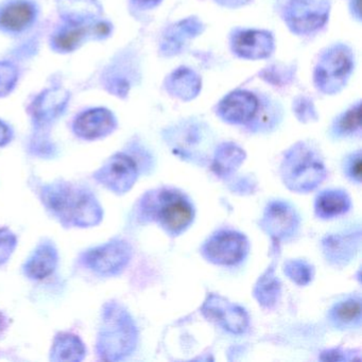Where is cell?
Wrapping results in <instances>:
<instances>
[{"label": "cell", "mask_w": 362, "mask_h": 362, "mask_svg": "<svg viewBox=\"0 0 362 362\" xmlns=\"http://www.w3.org/2000/svg\"><path fill=\"white\" fill-rule=\"evenodd\" d=\"M44 204L63 226L90 228L100 223L103 209L90 190L78 184L59 182L45 186Z\"/></svg>", "instance_id": "1"}, {"label": "cell", "mask_w": 362, "mask_h": 362, "mask_svg": "<svg viewBox=\"0 0 362 362\" xmlns=\"http://www.w3.org/2000/svg\"><path fill=\"white\" fill-rule=\"evenodd\" d=\"M137 343V330L128 311L116 303L105 305L97 351L101 359L118 361L131 355Z\"/></svg>", "instance_id": "2"}, {"label": "cell", "mask_w": 362, "mask_h": 362, "mask_svg": "<svg viewBox=\"0 0 362 362\" xmlns=\"http://www.w3.org/2000/svg\"><path fill=\"white\" fill-rule=\"evenodd\" d=\"M326 170L317 154L305 145L290 150L281 165V177L289 189L308 192L325 179Z\"/></svg>", "instance_id": "3"}, {"label": "cell", "mask_w": 362, "mask_h": 362, "mask_svg": "<svg viewBox=\"0 0 362 362\" xmlns=\"http://www.w3.org/2000/svg\"><path fill=\"white\" fill-rule=\"evenodd\" d=\"M354 69L351 49L337 45L322 56L315 71L317 88L325 94H336L342 90Z\"/></svg>", "instance_id": "4"}, {"label": "cell", "mask_w": 362, "mask_h": 362, "mask_svg": "<svg viewBox=\"0 0 362 362\" xmlns=\"http://www.w3.org/2000/svg\"><path fill=\"white\" fill-rule=\"evenodd\" d=\"M131 257V245L127 241L114 239L88 250L83 255V262L97 274L111 276L122 272L128 266Z\"/></svg>", "instance_id": "5"}, {"label": "cell", "mask_w": 362, "mask_h": 362, "mask_svg": "<svg viewBox=\"0 0 362 362\" xmlns=\"http://www.w3.org/2000/svg\"><path fill=\"white\" fill-rule=\"evenodd\" d=\"M156 216L166 232L177 236L192 224L194 211L192 203L183 194L173 190H164L158 198Z\"/></svg>", "instance_id": "6"}, {"label": "cell", "mask_w": 362, "mask_h": 362, "mask_svg": "<svg viewBox=\"0 0 362 362\" xmlns=\"http://www.w3.org/2000/svg\"><path fill=\"white\" fill-rule=\"evenodd\" d=\"M329 14L327 0H290L286 22L298 35H309L322 28Z\"/></svg>", "instance_id": "7"}, {"label": "cell", "mask_w": 362, "mask_h": 362, "mask_svg": "<svg viewBox=\"0 0 362 362\" xmlns=\"http://www.w3.org/2000/svg\"><path fill=\"white\" fill-rule=\"evenodd\" d=\"M249 243L240 233L221 230L211 236L203 247V254L209 262L221 266H234L245 259Z\"/></svg>", "instance_id": "8"}, {"label": "cell", "mask_w": 362, "mask_h": 362, "mask_svg": "<svg viewBox=\"0 0 362 362\" xmlns=\"http://www.w3.org/2000/svg\"><path fill=\"white\" fill-rule=\"evenodd\" d=\"M94 177L107 189L122 194L133 187L139 177V170L132 158L127 154L118 153L109 158Z\"/></svg>", "instance_id": "9"}, {"label": "cell", "mask_w": 362, "mask_h": 362, "mask_svg": "<svg viewBox=\"0 0 362 362\" xmlns=\"http://www.w3.org/2000/svg\"><path fill=\"white\" fill-rule=\"evenodd\" d=\"M202 311L205 317L217 322L233 334H243L249 325V317L241 307L215 294L207 298Z\"/></svg>", "instance_id": "10"}, {"label": "cell", "mask_w": 362, "mask_h": 362, "mask_svg": "<svg viewBox=\"0 0 362 362\" xmlns=\"http://www.w3.org/2000/svg\"><path fill=\"white\" fill-rule=\"evenodd\" d=\"M298 224L300 219L293 207L281 201L270 203L262 219V226L267 232L277 239H287L293 236Z\"/></svg>", "instance_id": "11"}, {"label": "cell", "mask_w": 362, "mask_h": 362, "mask_svg": "<svg viewBox=\"0 0 362 362\" xmlns=\"http://www.w3.org/2000/svg\"><path fill=\"white\" fill-rule=\"evenodd\" d=\"M259 109L255 95L247 90L230 93L220 103L218 114L224 122L243 124L251 122Z\"/></svg>", "instance_id": "12"}, {"label": "cell", "mask_w": 362, "mask_h": 362, "mask_svg": "<svg viewBox=\"0 0 362 362\" xmlns=\"http://www.w3.org/2000/svg\"><path fill=\"white\" fill-rule=\"evenodd\" d=\"M116 128V119L105 109H93L80 114L74 122V131L78 136L88 141L101 139L111 134Z\"/></svg>", "instance_id": "13"}, {"label": "cell", "mask_w": 362, "mask_h": 362, "mask_svg": "<svg viewBox=\"0 0 362 362\" xmlns=\"http://www.w3.org/2000/svg\"><path fill=\"white\" fill-rule=\"evenodd\" d=\"M233 50L237 56L249 60L268 58L274 49V40L267 31L243 30L233 39Z\"/></svg>", "instance_id": "14"}, {"label": "cell", "mask_w": 362, "mask_h": 362, "mask_svg": "<svg viewBox=\"0 0 362 362\" xmlns=\"http://www.w3.org/2000/svg\"><path fill=\"white\" fill-rule=\"evenodd\" d=\"M69 100V93L64 90L54 88L46 90L35 99L31 107V113L37 124H47L63 113Z\"/></svg>", "instance_id": "15"}, {"label": "cell", "mask_w": 362, "mask_h": 362, "mask_svg": "<svg viewBox=\"0 0 362 362\" xmlns=\"http://www.w3.org/2000/svg\"><path fill=\"white\" fill-rule=\"evenodd\" d=\"M35 18V7L26 0L10 1L0 10V28L7 33H21L33 24Z\"/></svg>", "instance_id": "16"}, {"label": "cell", "mask_w": 362, "mask_h": 362, "mask_svg": "<svg viewBox=\"0 0 362 362\" xmlns=\"http://www.w3.org/2000/svg\"><path fill=\"white\" fill-rule=\"evenodd\" d=\"M58 264V252L52 243H41L24 266V272L33 279H44L52 274Z\"/></svg>", "instance_id": "17"}, {"label": "cell", "mask_w": 362, "mask_h": 362, "mask_svg": "<svg viewBox=\"0 0 362 362\" xmlns=\"http://www.w3.org/2000/svg\"><path fill=\"white\" fill-rule=\"evenodd\" d=\"M86 349L79 337L61 332L54 338L50 360L54 362H79L86 357Z\"/></svg>", "instance_id": "18"}, {"label": "cell", "mask_w": 362, "mask_h": 362, "mask_svg": "<svg viewBox=\"0 0 362 362\" xmlns=\"http://www.w3.org/2000/svg\"><path fill=\"white\" fill-rule=\"evenodd\" d=\"M166 88L182 100H192L200 93L201 80L192 69L182 67L173 71L167 79Z\"/></svg>", "instance_id": "19"}, {"label": "cell", "mask_w": 362, "mask_h": 362, "mask_svg": "<svg viewBox=\"0 0 362 362\" xmlns=\"http://www.w3.org/2000/svg\"><path fill=\"white\" fill-rule=\"evenodd\" d=\"M315 209L317 217L322 219H332L344 215L349 211L351 199L343 190H325L317 196Z\"/></svg>", "instance_id": "20"}, {"label": "cell", "mask_w": 362, "mask_h": 362, "mask_svg": "<svg viewBox=\"0 0 362 362\" xmlns=\"http://www.w3.org/2000/svg\"><path fill=\"white\" fill-rule=\"evenodd\" d=\"M59 11L71 25H81L100 13L97 0H59Z\"/></svg>", "instance_id": "21"}, {"label": "cell", "mask_w": 362, "mask_h": 362, "mask_svg": "<svg viewBox=\"0 0 362 362\" xmlns=\"http://www.w3.org/2000/svg\"><path fill=\"white\" fill-rule=\"evenodd\" d=\"M330 321L339 328H353L361 322V300L358 296L337 303L329 313Z\"/></svg>", "instance_id": "22"}, {"label": "cell", "mask_w": 362, "mask_h": 362, "mask_svg": "<svg viewBox=\"0 0 362 362\" xmlns=\"http://www.w3.org/2000/svg\"><path fill=\"white\" fill-rule=\"evenodd\" d=\"M243 160H245V152L240 148L233 144H224L216 152L213 168L217 175L226 177L234 173L240 166Z\"/></svg>", "instance_id": "23"}, {"label": "cell", "mask_w": 362, "mask_h": 362, "mask_svg": "<svg viewBox=\"0 0 362 362\" xmlns=\"http://www.w3.org/2000/svg\"><path fill=\"white\" fill-rule=\"evenodd\" d=\"M201 27L202 25L197 20H187L180 23L166 35V41L163 44V50L167 54H177L181 49L185 39L194 37L201 33Z\"/></svg>", "instance_id": "24"}, {"label": "cell", "mask_w": 362, "mask_h": 362, "mask_svg": "<svg viewBox=\"0 0 362 362\" xmlns=\"http://www.w3.org/2000/svg\"><path fill=\"white\" fill-rule=\"evenodd\" d=\"M88 33V29L81 25H71L57 33L54 37V46L60 52H73L78 47Z\"/></svg>", "instance_id": "25"}, {"label": "cell", "mask_w": 362, "mask_h": 362, "mask_svg": "<svg viewBox=\"0 0 362 362\" xmlns=\"http://www.w3.org/2000/svg\"><path fill=\"white\" fill-rule=\"evenodd\" d=\"M279 294V279H275L272 273H268L259 281L256 287L255 296L264 306L270 307L275 304Z\"/></svg>", "instance_id": "26"}, {"label": "cell", "mask_w": 362, "mask_h": 362, "mask_svg": "<svg viewBox=\"0 0 362 362\" xmlns=\"http://www.w3.org/2000/svg\"><path fill=\"white\" fill-rule=\"evenodd\" d=\"M360 124H361V107L360 103H358L356 107L339 118L334 131L338 136H346L357 132L360 129Z\"/></svg>", "instance_id": "27"}, {"label": "cell", "mask_w": 362, "mask_h": 362, "mask_svg": "<svg viewBox=\"0 0 362 362\" xmlns=\"http://www.w3.org/2000/svg\"><path fill=\"white\" fill-rule=\"evenodd\" d=\"M285 273L298 285H307L313 279V267L302 260H291L285 264Z\"/></svg>", "instance_id": "28"}, {"label": "cell", "mask_w": 362, "mask_h": 362, "mask_svg": "<svg viewBox=\"0 0 362 362\" xmlns=\"http://www.w3.org/2000/svg\"><path fill=\"white\" fill-rule=\"evenodd\" d=\"M18 69L10 62H0V97L12 92L18 81Z\"/></svg>", "instance_id": "29"}, {"label": "cell", "mask_w": 362, "mask_h": 362, "mask_svg": "<svg viewBox=\"0 0 362 362\" xmlns=\"http://www.w3.org/2000/svg\"><path fill=\"white\" fill-rule=\"evenodd\" d=\"M18 245L14 233H12L9 228H0V264H5L11 257Z\"/></svg>", "instance_id": "30"}, {"label": "cell", "mask_w": 362, "mask_h": 362, "mask_svg": "<svg viewBox=\"0 0 362 362\" xmlns=\"http://www.w3.org/2000/svg\"><path fill=\"white\" fill-rule=\"evenodd\" d=\"M344 173L356 183L361 182V152L357 151L346 158L344 162Z\"/></svg>", "instance_id": "31"}, {"label": "cell", "mask_w": 362, "mask_h": 362, "mask_svg": "<svg viewBox=\"0 0 362 362\" xmlns=\"http://www.w3.org/2000/svg\"><path fill=\"white\" fill-rule=\"evenodd\" d=\"M12 133L9 127L0 122V147L7 145L11 141Z\"/></svg>", "instance_id": "32"}, {"label": "cell", "mask_w": 362, "mask_h": 362, "mask_svg": "<svg viewBox=\"0 0 362 362\" xmlns=\"http://www.w3.org/2000/svg\"><path fill=\"white\" fill-rule=\"evenodd\" d=\"M132 3L139 9L148 10L156 7L160 3V0H132Z\"/></svg>", "instance_id": "33"}, {"label": "cell", "mask_w": 362, "mask_h": 362, "mask_svg": "<svg viewBox=\"0 0 362 362\" xmlns=\"http://www.w3.org/2000/svg\"><path fill=\"white\" fill-rule=\"evenodd\" d=\"M220 5L226 6V7L236 8L241 7L249 3L250 0H216Z\"/></svg>", "instance_id": "34"}, {"label": "cell", "mask_w": 362, "mask_h": 362, "mask_svg": "<svg viewBox=\"0 0 362 362\" xmlns=\"http://www.w3.org/2000/svg\"><path fill=\"white\" fill-rule=\"evenodd\" d=\"M6 328H7V319H6L4 313L0 311V337H1V334H4Z\"/></svg>", "instance_id": "35"}]
</instances>
